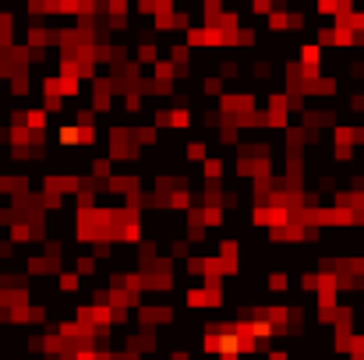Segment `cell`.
<instances>
[{
	"label": "cell",
	"instance_id": "cell-1",
	"mask_svg": "<svg viewBox=\"0 0 364 360\" xmlns=\"http://www.w3.org/2000/svg\"><path fill=\"white\" fill-rule=\"evenodd\" d=\"M60 289L74 293V289H78V272H60Z\"/></svg>",
	"mask_w": 364,
	"mask_h": 360
},
{
	"label": "cell",
	"instance_id": "cell-2",
	"mask_svg": "<svg viewBox=\"0 0 364 360\" xmlns=\"http://www.w3.org/2000/svg\"><path fill=\"white\" fill-rule=\"evenodd\" d=\"M205 152H209L205 142H191L188 145V159H205Z\"/></svg>",
	"mask_w": 364,
	"mask_h": 360
}]
</instances>
